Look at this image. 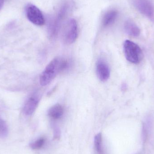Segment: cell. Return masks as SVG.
<instances>
[{"label": "cell", "instance_id": "cell-1", "mask_svg": "<svg viewBox=\"0 0 154 154\" xmlns=\"http://www.w3.org/2000/svg\"><path fill=\"white\" fill-rule=\"evenodd\" d=\"M60 58L57 57L52 60L41 74L39 81L42 86H45L49 84L57 74L60 73Z\"/></svg>", "mask_w": 154, "mask_h": 154}, {"label": "cell", "instance_id": "cell-2", "mask_svg": "<svg viewBox=\"0 0 154 154\" xmlns=\"http://www.w3.org/2000/svg\"><path fill=\"white\" fill-rule=\"evenodd\" d=\"M124 51L126 59L133 64H139L143 60V51L137 44L131 41L127 40L125 42Z\"/></svg>", "mask_w": 154, "mask_h": 154}, {"label": "cell", "instance_id": "cell-3", "mask_svg": "<svg viewBox=\"0 0 154 154\" xmlns=\"http://www.w3.org/2000/svg\"><path fill=\"white\" fill-rule=\"evenodd\" d=\"M69 5L65 4L61 6L57 15L50 21L48 27V33L50 38L53 39L57 36L62 21L68 11Z\"/></svg>", "mask_w": 154, "mask_h": 154}, {"label": "cell", "instance_id": "cell-4", "mask_svg": "<svg viewBox=\"0 0 154 154\" xmlns=\"http://www.w3.org/2000/svg\"><path fill=\"white\" fill-rule=\"evenodd\" d=\"M78 29L76 21L71 19L67 22L63 32V40L66 44H73L78 37Z\"/></svg>", "mask_w": 154, "mask_h": 154}, {"label": "cell", "instance_id": "cell-5", "mask_svg": "<svg viewBox=\"0 0 154 154\" xmlns=\"http://www.w3.org/2000/svg\"><path fill=\"white\" fill-rule=\"evenodd\" d=\"M26 15L28 20L33 24L42 26L45 23L44 16L41 11L35 5L28 4L26 6Z\"/></svg>", "mask_w": 154, "mask_h": 154}, {"label": "cell", "instance_id": "cell-6", "mask_svg": "<svg viewBox=\"0 0 154 154\" xmlns=\"http://www.w3.org/2000/svg\"><path fill=\"white\" fill-rule=\"evenodd\" d=\"M133 4L142 14L149 19H154V7L151 0H133Z\"/></svg>", "mask_w": 154, "mask_h": 154}, {"label": "cell", "instance_id": "cell-7", "mask_svg": "<svg viewBox=\"0 0 154 154\" xmlns=\"http://www.w3.org/2000/svg\"><path fill=\"white\" fill-rule=\"evenodd\" d=\"M96 72L98 78L102 82L106 81L110 76L109 67L103 60H98L96 65Z\"/></svg>", "mask_w": 154, "mask_h": 154}, {"label": "cell", "instance_id": "cell-8", "mask_svg": "<svg viewBox=\"0 0 154 154\" xmlns=\"http://www.w3.org/2000/svg\"><path fill=\"white\" fill-rule=\"evenodd\" d=\"M39 102V98L37 95H33L28 99L23 109V113L26 116H31L36 110Z\"/></svg>", "mask_w": 154, "mask_h": 154}, {"label": "cell", "instance_id": "cell-9", "mask_svg": "<svg viewBox=\"0 0 154 154\" xmlns=\"http://www.w3.org/2000/svg\"><path fill=\"white\" fill-rule=\"evenodd\" d=\"M125 31L128 35L132 37H138L140 33L139 27L133 21L128 20L124 25Z\"/></svg>", "mask_w": 154, "mask_h": 154}, {"label": "cell", "instance_id": "cell-10", "mask_svg": "<svg viewBox=\"0 0 154 154\" xmlns=\"http://www.w3.org/2000/svg\"><path fill=\"white\" fill-rule=\"evenodd\" d=\"M64 113V108L60 104H57L51 106L48 111V116L52 119H59L62 117Z\"/></svg>", "mask_w": 154, "mask_h": 154}, {"label": "cell", "instance_id": "cell-11", "mask_svg": "<svg viewBox=\"0 0 154 154\" xmlns=\"http://www.w3.org/2000/svg\"><path fill=\"white\" fill-rule=\"evenodd\" d=\"M118 14L117 11L115 10H111L106 12L102 20L103 26L107 27L112 24L116 19Z\"/></svg>", "mask_w": 154, "mask_h": 154}, {"label": "cell", "instance_id": "cell-12", "mask_svg": "<svg viewBox=\"0 0 154 154\" xmlns=\"http://www.w3.org/2000/svg\"><path fill=\"white\" fill-rule=\"evenodd\" d=\"M94 147L97 154H105L101 134H97L95 136L94 138Z\"/></svg>", "mask_w": 154, "mask_h": 154}, {"label": "cell", "instance_id": "cell-13", "mask_svg": "<svg viewBox=\"0 0 154 154\" xmlns=\"http://www.w3.org/2000/svg\"><path fill=\"white\" fill-rule=\"evenodd\" d=\"M45 142H46V139L45 138L40 137L31 143L30 145V146L33 150H40L44 146Z\"/></svg>", "mask_w": 154, "mask_h": 154}, {"label": "cell", "instance_id": "cell-14", "mask_svg": "<svg viewBox=\"0 0 154 154\" xmlns=\"http://www.w3.org/2000/svg\"><path fill=\"white\" fill-rule=\"evenodd\" d=\"M4 3V0H0V10H2Z\"/></svg>", "mask_w": 154, "mask_h": 154}]
</instances>
